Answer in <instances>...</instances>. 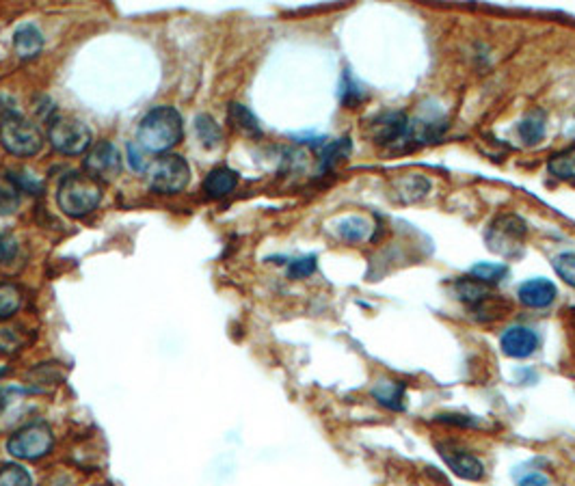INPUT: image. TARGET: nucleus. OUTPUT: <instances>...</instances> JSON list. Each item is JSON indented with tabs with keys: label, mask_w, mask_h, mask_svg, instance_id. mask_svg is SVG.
Here are the masks:
<instances>
[{
	"label": "nucleus",
	"mask_w": 575,
	"mask_h": 486,
	"mask_svg": "<svg viewBox=\"0 0 575 486\" xmlns=\"http://www.w3.org/2000/svg\"><path fill=\"white\" fill-rule=\"evenodd\" d=\"M185 137L180 113L174 107H156L141 119L137 143L151 154H167Z\"/></svg>",
	"instance_id": "obj_1"
},
{
	"label": "nucleus",
	"mask_w": 575,
	"mask_h": 486,
	"mask_svg": "<svg viewBox=\"0 0 575 486\" xmlns=\"http://www.w3.org/2000/svg\"><path fill=\"white\" fill-rule=\"evenodd\" d=\"M102 201L100 182L87 174H67L56 191V203L61 212L72 218H82L91 214Z\"/></svg>",
	"instance_id": "obj_2"
},
{
	"label": "nucleus",
	"mask_w": 575,
	"mask_h": 486,
	"mask_svg": "<svg viewBox=\"0 0 575 486\" xmlns=\"http://www.w3.org/2000/svg\"><path fill=\"white\" fill-rule=\"evenodd\" d=\"M91 128L74 115H52L48 122V141L59 154L78 156L91 148Z\"/></svg>",
	"instance_id": "obj_3"
},
{
	"label": "nucleus",
	"mask_w": 575,
	"mask_h": 486,
	"mask_svg": "<svg viewBox=\"0 0 575 486\" xmlns=\"http://www.w3.org/2000/svg\"><path fill=\"white\" fill-rule=\"evenodd\" d=\"M145 175H148L151 191L174 195V192L185 191L191 182V166L182 156L163 154L160 158L150 162Z\"/></svg>",
	"instance_id": "obj_4"
},
{
	"label": "nucleus",
	"mask_w": 575,
	"mask_h": 486,
	"mask_svg": "<svg viewBox=\"0 0 575 486\" xmlns=\"http://www.w3.org/2000/svg\"><path fill=\"white\" fill-rule=\"evenodd\" d=\"M528 234V225L517 214H502L489 225L487 234V247L502 258H515L524 249V240Z\"/></svg>",
	"instance_id": "obj_5"
},
{
	"label": "nucleus",
	"mask_w": 575,
	"mask_h": 486,
	"mask_svg": "<svg viewBox=\"0 0 575 486\" xmlns=\"http://www.w3.org/2000/svg\"><path fill=\"white\" fill-rule=\"evenodd\" d=\"M0 143L13 156H35L39 154L44 139L33 124L20 115H12L0 124Z\"/></svg>",
	"instance_id": "obj_6"
},
{
	"label": "nucleus",
	"mask_w": 575,
	"mask_h": 486,
	"mask_svg": "<svg viewBox=\"0 0 575 486\" xmlns=\"http://www.w3.org/2000/svg\"><path fill=\"white\" fill-rule=\"evenodd\" d=\"M55 448V435L48 424H29L9 439V454L20 461H39Z\"/></svg>",
	"instance_id": "obj_7"
},
{
	"label": "nucleus",
	"mask_w": 575,
	"mask_h": 486,
	"mask_svg": "<svg viewBox=\"0 0 575 486\" xmlns=\"http://www.w3.org/2000/svg\"><path fill=\"white\" fill-rule=\"evenodd\" d=\"M368 134L376 145L402 149L405 145H409V117L400 111L376 115L368 125Z\"/></svg>",
	"instance_id": "obj_8"
},
{
	"label": "nucleus",
	"mask_w": 575,
	"mask_h": 486,
	"mask_svg": "<svg viewBox=\"0 0 575 486\" xmlns=\"http://www.w3.org/2000/svg\"><path fill=\"white\" fill-rule=\"evenodd\" d=\"M85 174L91 175L96 182H113L115 177L122 174V154L108 141L93 145L85 156Z\"/></svg>",
	"instance_id": "obj_9"
},
{
	"label": "nucleus",
	"mask_w": 575,
	"mask_h": 486,
	"mask_svg": "<svg viewBox=\"0 0 575 486\" xmlns=\"http://www.w3.org/2000/svg\"><path fill=\"white\" fill-rule=\"evenodd\" d=\"M439 454H442L448 469H451L454 475H459V478L469 480V482H478V480L485 478V465L480 463L474 454L448 446H439Z\"/></svg>",
	"instance_id": "obj_10"
},
{
	"label": "nucleus",
	"mask_w": 575,
	"mask_h": 486,
	"mask_svg": "<svg viewBox=\"0 0 575 486\" xmlns=\"http://www.w3.org/2000/svg\"><path fill=\"white\" fill-rule=\"evenodd\" d=\"M500 348L511 359H528L536 353L538 336L530 327H511L502 333Z\"/></svg>",
	"instance_id": "obj_11"
},
{
	"label": "nucleus",
	"mask_w": 575,
	"mask_h": 486,
	"mask_svg": "<svg viewBox=\"0 0 575 486\" xmlns=\"http://www.w3.org/2000/svg\"><path fill=\"white\" fill-rule=\"evenodd\" d=\"M517 296H519V303L528 307V310H545V307H550L556 301L558 290L550 279H530L519 286Z\"/></svg>",
	"instance_id": "obj_12"
},
{
	"label": "nucleus",
	"mask_w": 575,
	"mask_h": 486,
	"mask_svg": "<svg viewBox=\"0 0 575 486\" xmlns=\"http://www.w3.org/2000/svg\"><path fill=\"white\" fill-rule=\"evenodd\" d=\"M391 197L400 203H416L420 200H425L431 191V180L422 174H407L396 177L394 182L390 184Z\"/></svg>",
	"instance_id": "obj_13"
},
{
	"label": "nucleus",
	"mask_w": 575,
	"mask_h": 486,
	"mask_svg": "<svg viewBox=\"0 0 575 486\" xmlns=\"http://www.w3.org/2000/svg\"><path fill=\"white\" fill-rule=\"evenodd\" d=\"M238 186V175L236 171L227 169V166H217L203 180V191H206L208 197L212 200H223V197L232 195Z\"/></svg>",
	"instance_id": "obj_14"
},
{
	"label": "nucleus",
	"mask_w": 575,
	"mask_h": 486,
	"mask_svg": "<svg viewBox=\"0 0 575 486\" xmlns=\"http://www.w3.org/2000/svg\"><path fill=\"white\" fill-rule=\"evenodd\" d=\"M13 48L20 59H35L44 48V38L33 24H22L13 33Z\"/></svg>",
	"instance_id": "obj_15"
},
{
	"label": "nucleus",
	"mask_w": 575,
	"mask_h": 486,
	"mask_svg": "<svg viewBox=\"0 0 575 486\" xmlns=\"http://www.w3.org/2000/svg\"><path fill=\"white\" fill-rule=\"evenodd\" d=\"M374 400L379 402L381 406L390 411H405V385L399 383V380H379L373 389Z\"/></svg>",
	"instance_id": "obj_16"
},
{
	"label": "nucleus",
	"mask_w": 575,
	"mask_h": 486,
	"mask_svg": "<svg viewBox=\"0 0 575 486\" xmlns=\"http://www.w3.org/2000/svg\"><path fill=\"white\" fill-rule=\"evenodd\" d=\"M454 292H457V299L468 303V305H480V303L493 299V294H491L489 286L480 284V281H476L474 277H463V279H459L457 284H454Z\"/></svg>",
	"instance_id": "obj_17"
},
{
	"label": "nucleus",
	"mask_w": 575,
	"mask_h": 486,
	"mask_svg": "<svg viewBox=\"0 0 575 486\" xmlns=\"http://www.w3.org/2000/svg\"><path fill=\"white\" fill-rule=\"evenodd\" d=\"M336 225V234L344 243H362V240L368 238L370 234V223L365 221L364 217H344L339 221L333 223Z\"/></svg>",
	"instance_id": "obj_18"
},
{
	"label": "nucleus",
	"mask_w": 575,
	"mask_h": 486,
	"mask_svg": "<svg viewBox=\"0 0 575 486\" xmlns=\"http://www.w3.org/2000/svg\"><path fill=\"white\" fill-rule=\"evenodd\" d=\"M547 171H550V175L556 177V180L575 182V145L573 148L552 154L550 160H547Z\"/></svg>",
	"instance_id": "obj_19"
},
{
	"label": "nucleus",
	"mask_w": 575,
	"mask_h": 486,
	"mask_svg": "<svg viewBox=\"0 0 575 486\" xmlns=\"http://www.w3.org/2000/svg\"><path fill=\"white\" fill-rule=\"evenodd\" d=\"M353 151V141L350 139H338V141H329L321 148V171H331L338 162H342L344 158H348V154Z\"/></svg>",
	"instance_id": "obj_20"
},
{
	"label": "nucleus",
	"mask_w": 575,
	"mask_h": 486,
	"mask_svg": "<svg viewBox=\"0 0 575 486\" xmlns=\"http://www.w3.org/2000/svg\"><path fill=\"white\" fill-rule=\"evenodd\" d=\"M519 137L526 145H536L538 141L545 137V113L543 111H530L521 119L519 124Z\"/></svg>",
	"instance_id": "obj_21"
},
{
	"label": "nucleus",
	"mask_w": 575,
	"mask_h": 486,
	"mask_svg": "<svg viewBox=\"0 0 575 486\" xmlns=\"http://www.w3.org/2000/svg\"><path fill=\"white\" fill-rule=\"evenodd\" d=\"M227 115H229V122H232L234 128H238L240 132L249 134V137H260V134H262L255 115L251 113L247 107H243V104H229Z\"/></svg>",
	"instance_id": "obj_22"
},
{
	"label": "nucleus",
	"mask_w": 575,
	"mask_h": 486,
	"mask_svg": "<svg viewBox=\"0 0 575 486\" xmlns=\"http://www.w3.org/2000/svg\"><path fill=\"white\" fill-rule=\"evenodd\" d=\"M195 130H197V137H200L203 148L212 149V148H219V145H221V139H223L221 125L214 122V117H210V115H206V113L197 115Z\"/></svg>",
	"instance_id": "obj_23"
},
{
	"label": "nucleus",
	"mask_w": 575,
	"mask_h": 486,
	"mask_svg": "<svg viewBox=\"0 0 575 486\" xmlns=\"http://www.w3.org/2000/svg\"><path fill=\"white\" fill-rule=\"evenodd\" d=\"M22 307V290L15 284H0V320H7Z\"/></svg>",
	"instance_id": "obj_24"
},
{
	"label": "nucleus",
	"mask_w": 575,
	"mask_h": 486,
	"mask_svg": "<svg viewBox=\"0 0 575 486\" xmlns=\"http://www.w3.org/2000/svg\"><path fill=\"white\" fill-rule=\"evenodd\" d=\"M509 275V269L506 264H493V262H480L469 269V277H474L476 281L485 286H495L500 284L504 277Z\"/></svg>",
	"instance_id": "obj_25"
},
{
	"label": "nucleus",
	"mask_w": 575,
	"mask_h": 486,
	"mask_svg": "<svg viewBox=\"0 0 575 486\" xmlns=\"http://www.w3.org/2000/svg\"><path fill=\"white\" fill-rule=\"evenodd\" d=\"M339 98H342V104L344 107L353 108L357 107V104H362L365 100V91L362 87H359V82L355 81L353 74L347 70L342 76V87H339Z\"/></svg>",
	"instance_id": "obj_26"
},
{
	"label": "nucleus",
	"mask_w": 575,
	"mask_h": 486,
	"mask_svg": "<svg viewBox=\"0 0 575 486\" xmlns=\"http://www.w3.org/2000/svg\"><path fill=\"white\" fill-rule=\"evenodd\" d=\"M0 486H33V480L20 465H4L0 469Z\"/></svg>",
	"instance_id": "obj_27"
},
{
	"label": "nucleus",
	"mask_w": 575,
	"mask_h": 486,
	"mask_svg": "<svg viewBox=\"0 0 575 486\" xmlns=\"http://www.w3.org/2000/svg\"><path fill=\"white\" fill-rule=\"evenodd\" d=\"M554 270L561 277L567 286L575 287V253H561L556 260H554Z\"/></svg>",
	"instance_id": "obj_28"
},
{
	"label": "nucleus",
	"mask_w": 575,
	"mask_h": 486,
	"mask_svg": "<svg viewBox=\"0 0 575 486\" xmlns=\"http://www.w3.org/2000/svg\"><path fill=\"white\" fill-rule=\"evenodd\" d=\"M316 270V258L313 255H307V258H299L288 266V277L290 279H305V277L313 275Z\"/></svg>",
	"instance_id": "obj_29"
},
{
	"label": "nucleus",
	"mask_w": 575,
	"mask_h": 486,
	"mask_svg": "<svg viewBox=\"0 0 575 486\" xmlns=\"http://www.w3.org/2000/svg\"><path fill=\"white\" fill-rule=\"evenodd\" d=\"M128 162H130V169L137 171V174H145L151 158H148V151L141 148L139 143H130L128 145Z\"/></svg>",
	"instance_id": "obj_30"
},
{
	"label": "nucleus",
	"mask_w": 575,
	"mask_h": 486,
	"mask_svg": "<svg viewBox=\"0 0 575 486\" xmlns=\"http://www.w3.org/2000/svg\"><path fill=\"white\" fill-rule=\"evenodd\" d=\"M18 191L7 186H0V214H12L18 208Z\"/></svg>",
	"instance_id": "obj_31"
},
{
	"label": "nucleus",
	"mask_w": 575,
	"mask_h": 486,
	"mask_svg": "<svg viewBox=\"0 0 575 486\" xmlns=\"http://www.w3.org/2000/svg\"><path fill=\"white\" fill-rule=\"evenodd\" d=\"M437 422H442V424H451V426H463V428H469V426H476V420L469 415H457V413H442V415H435Z\"/></svg>",
	"instance_id": "obj_32"
},
{
	"label": "nucleus",
	"mask_w": 575,
	"mask_h": 486,
	"mask_svg": "<svg viewBox=\"0 0 575 486\" xmlns=\"http://www.w3.org/2000/svg\"><path fill=\"white\" fill-rule=\"evenodd\" d=\"M12 182L15 184V191H26V192H39L41 184L35 177L30 175H22V174H12Z\"/></svg>",
	"instance_id": "obj_33"
},
{
	"label": "nucleus",
	"mask_w": 575,
	"mask_h": 486,
	"mask_svg": "<svg viewBox=\"0 0 575 486\" xmlns=\"http://www.w3.org/2000/svg\"><path fill=\"white\" fill-rule=\"evenodd\" d=\"M0 348L18 350V339L13 336V328H0Z\"/></svg>",
	"instance_id": "obj_34"
},
{
	"label": "nucleus",
	"mask_w": 575,
	"mask_h": 486,
	"mask_svg": "<svg viewBox=\"0 0 575 486\" xmlns=\"http://www.w3.org/2000/svg\"><path fill=\"white\" fill-rule=\"evenodd\" d=\"M519 486H554V484L550 482V478H547V475L530 473V475H526L524 480H521Z\"/></svg>",
	"instance_id": "obj_35"
}]
</instances>
